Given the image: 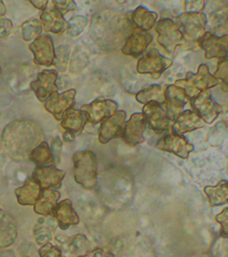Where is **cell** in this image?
<instances>
[{"mask_svg": "<svg viewBox=\"0 0 228 257\" xmlns=\"http://www.w3.org/2000/svg\"><path fill=\"white\" fill-rule=\"evenodd\" d=\"M171 65V59L161 56L156 48H152L138 60L136 71L140 74H150L154 80H157Z\"/></svg>", "mask_w": 228, "mask_h": 257, "instance_id": "ba28073f", "label": "cell"}, {"mask_svg": "<svg viewBox=\"0 0 228 257\" xmlns=\"http://www.w3.org/2000/svg\"><path fill=\"white\" fill-rule=\"evenodd\" d=\"M224 122H225V123H226V125H227V126H228V104H227V109H226V111H225V112H224Z\"/></svg>", "mask_w": 228, "mask_h": 257, "instance_id": "c3c4849f", "label": "cell"}, {"mask_svg": "<svg viewBox=\"0 0 228 257\" xmlns=\"http://www.w3.org/2000/svg\"><path fill=\"white\" fill-rule=\"evenodd\" d=\"M42 189L32 178L26 179L24 185L16 189V196L21 205H34L40 198Z\"/></svg>", "mask_w": 228, "mask_h": 257, "instance_id": "484cf974", "label": "cell"}, {"mask_svg": "<svg viewBox=\"0 0 228 257\" xmlns=\"http://www.w3.org/2000/svg\"><path fill=\"white\" fill-rule=\"evenodd\" d=\"M190 105L192 111L207 124L212 123L223 112L222 105L213 98L208 90L200 93L191 98Z\"/></svg>", "mask_w": 228, "mask_h": 257, "instance_id": "52a82bcc", "label": "cell"}, {"mask_svg": "<svg viewBox=\"0 0 228 257\" xmlns=\"http://www.w3.org/2000/svg\"><path fill=\"white\" fill-rule=\"evenodd\" d=\"M66 172L56 168V165L36 167L32 173V179L40 184L41 189H60Z\"/></svg>", "mask_w": 228, "mask_h": 257, "instance_id": "ffe728a7", "label": "cell"}, {"mask_svg": "<svg viewBox=\"0 0 228 257\" xmlns=\"http://www.w3.org/2000/svg\"><path fill=\"white\" fill-rule=\"evenodd\" d=\"M53 216L56 218L59 228L63 230H66L71 226L80 223V217L72 207V201L70 199H64L58 203L53 213Z\"/></svg>", "mask_w": 228, "mask_h": 257, "instance_id": "603a6c76", "label": "cell"}, {"mask_svg": "<svg viewBox=\"0 0 228 257\" xmlns=\"http://www.w3.org/2000/svg\"><path fill=\"white\" fill-rule=\"evenodd\" d=\"M143 115L146 126L157 133L166 132L172 120L168 118L164 109L157 103H149L143 107Z\"/></svg>", "mask_w": 228, "mask_h": 257, "instance_id": "e0dca14e", "label": "cell"}, {"mask_svg": "<svg viewBox=\"0 0 228 257\" xmlns=\"http://www.w3.org/2000/svg\"><path fill=\"white\" fill-rule=\"evenodd\" d=\"M29 48L33 53L34 64L43 66H52L56 60V49L52 38L47 34L41 35L30 44Z\"/></svg>", "mask_w": 228, "mask_h": 257, "instance_id": "4fadbf2b", "label": "cell"}, {"mask_svg": "<svg viewBox=\"0 0 228 257\" xmlns=\"http://www.w3.org/2000/svg\"><path fill=\"white\" fill-rule=\"evenodd\" d=\"M155 31L158 34V43L168 54H173L184 42V37L180 28L172 19L164 18L157 22Z\"/></svg>", "mask_w": 228, "mask_h": 257, "instance_id": "5b68a950", "label": "cell"}, {"mask_svg": "<svg viewBox=\"0 0 228 257\" xmlns=\"http://www.w3.org/2000/svg\"><path fill=\"white\" fill-rule=\"evenodd\" d=\"M66 244L69 252L73 257H83L91 250L90 242L83 234H77L69 237Z\"/></svg>", "mask_w": 228, "mask_h": 257, "instance_id": "1f68e13d", "label": "cell"}, {"mask_svg": "<svg viewBox=\"0 0 228 257\" xmlns=\"http://www.w3.org/2000/svg\"><path fill=\"white\" fill-rule=\"evenodd\" d=\"M74 140H75V135H74L73 133H70V132H66V133H64V142H66V143H71V142H72Z\"/></svg>", "mask_w": 228, "mask_h": 257, "instance_id": "bcb514c9", "label": "cell"}, {"mask_svg": "<svg viewBox=\"0 0 228 257\" xmlns=\"http://www.w3.org/2000/svg\"><path fill=\"white\" fill-rule=\"evenodd\" d=\"M213 76L218 80L222 85V89L224 91H228V59L219 61L216 72Z\"/></svg>", "mask_w": 228, "mask_h": 257, "instance_id": "8d00e7d4", "label": "cell"}, {"mask_svg": "<svg viewBox=\"0 0 228 257\" xmlns=\"http://www.w3.org/2000/svg\"><path fill=\"white\" fill-rule=\"evenodd\" d=\"M88 19L82 16H73L67 23V33L70 37H78L88 26Z\"/></svg>", "mask_w": 228, "mask_h": 257, "instance_id": "e575fe53", "label": "cell"}, {"mask_svg": "<svg viewBox=\"0 0 228 257\" xmlns=\"http://www.w3.org/2000/svg\"><path fill=\"white\" fill-rule=\"evenodd\" d=\"M50 149L53 154V157L55 158V162L56 164L60 163L61 159V153H62V149H63V142L61 141L60 138L58 136H56L50 143Z\"/></svg>", "mask_w": 228, "mask_h": 257, "instance_id": "60d3db41", "label": "cell"}, {"mask_svg": "<svg viewBox=\"0 0 228 257\" xmlns=\"http://www.w3.org/2000/svg\"><path fill=\"white\" fill-rule=\"evenodd\" d=\"M127 121V112L123 110L116 111L112 116L103 120L98 130V140L101 144H107L109 141L122 136Z\"/></svg>", "mask_w": 228, "mask_h": 257, "instance_id": "8fae6325", "label": "cell"}, {"mask_svg": "<svg viewBox=\"0 0 228 257\" xmlns=\"http://www.w3.org/2000/svg\"><path fill=\"white\" fill-rule=\"evenodd\" d=\"M204 1H185L184 13L185 14H198L204 9Z\"/></svg>", "mask_w": 228, "mask_h": 257, "instance_id": "b9f144b4", "label": "cell"}, {"mask_svg": "<svg viewBox=\"0 0 228 257\" xmlns=\"http://www.w3.org/2000/svg\"><path fill=\"white\" fill-rule=\"evenodd\" d=\"M69 57H70V47L67 45L59 46L56 50V65L57 72H64L66 71L67 64H68Z\"/></svg>", "mask_w": 228, "mask_h": 257, "instance_id": "d590c367", "label": "cell"}, {"mask_svg": "<svg viewBox=\"0 0 228 257\" xmlns=\"http://www.w3.org/2000/svg\"><path fill=\"white\" fill-rule=\"evenodd\" d=\"M60 197V192L56 189H42L40 198L34 205V212L43 216L53 215Z\"/></svg>", "mask_w": 228, "mask_h": 257, "instance_id": "d4e9b609", "label": "cell"}, {"mask_svg": "<svg viewBox=\"0 0 228 257\" xmlns=\"http://www.w3.org/2000/svg\"><path fill=\"white\" fill-rule=\"evenodd\" d=\"M40 257H63L59 247L53 245L50 242L45 243L39 250Z\"/></svg>", "mask_w": 228, "mask_h": 257, "instance_id": "f35d334b", "label": "cell"}, {"mask_svg": "<svg viewBox=\"0 0 228 257\" xmlns=\"http://www.w3.org/2000/svg\"><path fill=\"white\" fill-rule=\"evenodd\" d=\"M17 236L18 229L16 219L12 214L0 209V250L11 246Z\"/></svg>", "mask_w": 228, "mask_h": 257, "instance_id": "44dd1931", "label": "cell"}, {"mask_svg": "<svg viewBox=\"0 0 228 257\" xmlns=\"http://www.w3.org/2000/svg\"><path fill=\"white\" fill-rule=\"evenodd\" d=\"M52 4L54 8L57 9L63 16L70 11L76 10L77 8L76 3L72 0H54Z\"/></svg>", "mask_w": 228, "mask_h": 257, "instance_id": "74e56055", "label": "cell"}, {"mask_svg": "<svg viewBox=\"0 0 228 257\" xmlns=\"http://www.w3.org/2000/svg\"><path fill=\"white\" fill-rule=\"evenodd\" d=\"M6 14H7V8L5 6L4 2L0 1V19L2 16H6Z\"/></svg>", "mask_w": 228, "mask_h": 257, "instance_id": "7dc6e473", "label": "cell"}, {"mask_svg": "<svg viewBox=\"0 0 228 257\" xmlns=\"http://www.w3.org/2000/svg\"><path fill=\"white\" fill-rule=\"evenodd\" d=\"M155 148L161 151L171 153L179 158L186 159L193 151L194 146L189 143L182 135L171 133L165 135L157 141Z\"/></svg>", "mask_w": 228, "mask_h": 257, "instance_id": "5bb4252c", "label": "cell"}, {"mask_svg": "<svg viewBox=\"0 0 228 257\" xmlns=\"http://www.w3.org/2000/svg\"><path fill=\"white\" fill-rule=\"evenodd\" d=\"M0 73H1V66H0Z\"/></svg>", "mask_w": 228, "mask_h": 257, "instance_id": "681fc988", "label": "cell"}, {"mask_svg": "<svg viewBox=\"0 0 228 257\" xmlns=\"http://www.w3.org/2000/svg\"><path fill=\"white\" fill-rule=\"evenodd\" d=\"M29 2H30L31 4L33 5L35 8H38V9H40V10H43V11L48 8V3H49L47 0H36V1L30 0Z\"/></svg>", "mask_w": 228, "mask_h": 257, "instance_id": "f6af8a7d", "label": "cell"}, {"mask_svg": "<svg viewBox=\"0 0 228 257\" xmlns=\"http://www.w3.org/2000/svg\"><path fill=\"white\" fill-rule=\"evenodd\" d=\"M216 222L220 224L219 235L224 238H228V207L225 208L215 216Z\"/></svg>", "mask_w": 228, "mask_h": 257, "instance_id": "ab89813d", "label": "cell"}, {"mask_svg": "<svg viewBox=\"0 0 228 257\" xmlns=\"http://www.w3.org/2000/svg\"><path fill=\"white\" fill-rule=\"evenodd\" d=\"M190 101L188 96L182 88L176 85H168L165 88V112L170 120L184 112V105Z\"/></svg>", "mask_w": 228, "mask_h": 257, "instance_id": "9a60e30c", "label": "cell"}, {"mask_svg": "<svg viewBox=\"0 0 228 257\" xmlns=\"http://www.w3.org/2000/svg\"><path fill=\"white\" fill-rule=\"evenodd\" d=\"M152 40L153 37L148 32L140 29H134L121 48V52L125 56L139 57L145 52Z\"/></svg>", "mask_w": 228, "mask_h": 257, "instance_id": "d6986e66", "label": "cell"}, {"mask_svg": "<svg viewBox=\"0 0 228 257\" xmlns=\"http://www.w3.org/2000/svg\"><path fill=\"white\" fill-rule=\"evenodd\" d=\"M21 29H22V39L27 42L37 40L39 37L42 35L41 33L43 31L41 22L38 20L37 18H32L24 22V24H22Z\"/></svg>", "mask_w": 228, "mask_h": 257, "instance_id": "836d02e7", "label": "cell"}, {"mask_svg": "<svg viewBox=\"0 0 228 257\" xmlns=\"http://www.w3.org/2000/svg\"><path fill=\"white\" fill-rule=\"evenodd\" d=\"M204 193L211 206H219L228 203V181H221L216 186H207Z\"/></svg>", "mask_w": 228, "mask_h": 257, "instance_id": "f546056e", "label": "cell"}, {"mask_svg": "<svg viewBox=\"0 0 228 257\" xmlns=\"http://www.w3.org/2000/svg\"><path fill=\"white\" fill-rule=\"evenodd\" d=\"M83 257H115L113 253H111L110 251L104 250V249L97 247V248L92 249L88 252L86 255Z\"/></svg>", "mask_w": 228, "mask_h": 257, "instance_id": "ee69618b", "label": "cell"}, {"mask_svg": "<svg viewBox=\"0 0 228 257\" xmlns=\"http://www.w3.org/2000/svg\"><path fill=\"white\" fill-rule=\"evenodd\" d=\"M146 127L143 113L134 112L126 121L121 138L129 147H136L137 145L142 144L145 141L144 134Z\"/></svg>", "mask_w": 228, "mask_h": 257, "instance_id": "ac0fdd59", "label": "cell"}, {"mask_svg": "<svg viewBox=\"0 0 228 257\" xmlns=\"http://www.w3.org/2000/svg\"><path fill=\"white\" fill-rule=\"evenodd\" d=\"M227 134V125L224 120H219L209 130L207 135V142L210 147H219L224 143Z\"/></svg>", "mask_w": 228, "mask_h": 257, "instance_id": "d6a6232c", "label": "cell"}, {"mask_svg": "<svg viewBox=\"0 0 228 257\" xmlns=\"http://www.w3.org/2000/svg\"><path fill=\"white\" fill-rule=\"evenodd\" d=\"M46 141L44 132L34 120L16 119L5 127L1 145L12 160L23 162L29 159L33 149Z\"/></svg>", "mask_w": 228, "mask_h": 257, "instance_id": "6da1fadb", "label": "cell"}, {"mask_svg": "<svg viewBox=\"0 0 228 257\" xmlns=\"http://www.w3.org/2000/svg\"><path fill=\"white\" fill-rule=\"evenodd\" d=\"M134 27L128 17L113 11L101 12L95 16L91 24V37L102 49L114 51L123 47Z\"/></svg>", "mask_w": 228, "mask_h": 257, "instance_id": "7a4b0ae2", "label": "cell"}, {"mask_svg": "<svg viewBox=\"0 0 228 257\" xmlns=\"http://www.w3.org/2000/svg\"><path fill=\"white\" fill-rule=\"evenodd\" d=\"M58 72L56 70H44L38 73L36 80L31 82V88L40 102H46L54 93L58 92L56 80Z\"/></svg>", "mask_w": 228, "mask_h": 257, "instance_id": "7c38bea8", "label": "cell"}, {"mask_svg": "<svg viewBox=\"0 0 228 257\" xmlns=\"http://www.w3.org/2000/svg\"><path fill=\"white\" fill-rule=\"evenodd\" d=\"M75 96L76 90L73 88L63 93H54L45 102V108L56 120H61L64 112L73 107L75 104Z\"/></svg>", "mask_w": 228, "mask_h": 257, "instance_id": "2e32d148", "label": "cell"}, {"mask_svg": "<svg viewBox=\"0 0 228 257\" xmlns=\"http://www.w3.org/2000/svg\"><path fill=\"white\" fill-rule=\"evenodd\" d=\"M73 178L78 184L86 189H91L97 183V159L91 150L74 153Z\"/></svg>", "mask_w": 228, "mask_h": 257, "instance_id": "3957f363", "label": "cell"}, {"mask_svg": "<svg viewBox=\"0 0 228 257\" xmlns=\"http://www.w3.org/2000/svg\"><path fill=\"white\" fill-rule=\"evenodd\" d=\"M40 22L43 31L62 34L67 28V23L64 16L55 8L46 9L40 15Z\"/></svg>", "mask_w": 228, "mask_h": 257, "instance_id": "cb8c5ba5", "label": "cell"}, {"mask_svg": "<svg viewBox=\"0 0 228 257\" xmlns=\"http://www.w3.org/2000/svg\"><path fill=\"white\" fill-rule=\"evenodd\" d=\"M13 31V23L9 19H0V39L9 36Z\"/></svg>", "mask_w": 228, "mask_h": 257, "instance_id": "7bdbcfd3", "label": "cell"}, {"mask_svg": "<svg viewBox=\"0 0 228 257\" xmlns=\"http://www.w3.org/2000/svg\"><path fill=\"white\" fill-rule=\"evenodd\" d=\"M173 121L171 131L173 134L176 135H183L184 133L202 128L206 124L192 110H185L181 112Z\"/></svg>", "mask_w": 228, "mask_h": 257, "instance_id": "7402d4cb", "label": "cell"}, {"mask_svg": "<svg viewBox=\"0 0 228 257\" xmlns=\"http://www.w3.org/2000/svg\"><path fill=\"white\" fill-rule=\"evenodd\" d=\"M157 19L158 15L156 13L152 12L144 7H138L131 13L129 21L136 29L148 32L156 24Z\"/></svg>", "mask_w": 228, "mask_h": 257, "instance_id": "4316f807", "label": "cell"}, {"mask_svg": "<svg viewBox=\"0 0 228 257\" xmlns=\"http://www.w3.org/2000/svg\"><path fill=\"white\" fill-rule=\"evenodd\" d=\"M217 84H219V81L213 74H210L208 65L201 64L198 67L196 73L188 72L184 79L176 80L174 85L182 88L191 99Z\"/></svg>", "mask_w": 228, "mask_h": 257, "instance_id": "277c9868", "label": "cell"}, {"mask_svg": "<svg viewBox=\"0 0 228 257\" xmlns=\"http://www.w3.org/2000/svg\"><path fill=\"white\" fill-rule=\"evenodd\" d=\"M24 257H30V256H27V255H25V256H24Z\"/></svg>", "mask_w": 228, "mask_h": 257, "instance_id": "f907efd6", "label": "cell"}, {"mask_svg": "<svg viewBox=\"0 0 228 257\" xmlns=\"http://www.w3.org/2000/svg\"><path fill=\"white\" fill-rule=\"evenodd\" d=\"M198 43L204 51L206 59L216 58L219 61L228 59V34L216 36L211 32H206Z\"/></svg>", "mask_w": 228, "mask_h": 257, "instance_id": "30bf717a", "label": "cell"}, {"mask_svg": "<svg viewBox=\"0 0 228 257\" xmlns=\"http://www.w3.org/2000/svg\"><path fill=\"white\" fill-rule=\"evenodd\" d=\"M174 21L179 26L184 39L192 42H199V40L204 36L205 33L207 32L206 26L208 20L203 13H184L176 17Z\"/></svg>", "mask_w": 228, "mask_h": 257, "instance_id": "8992f818", "label": "cell"}, {"mask_svg": "<svg viewBox=\"0 0 228 257\" xmlns=\"http://www.w3.org/2000/svg\"><path fill=\"white\" fill-rule=\"evenodd\" d=\"M119 104L111 99H96L90 104H84L80 111L85 119L91 124L100 123L116 112Z\"/></svg>", "mask_w": 228, "mask_h": 257, "instance_id": "9c48e42d", "label": "cell"}, {"mask_svg": "<svg viewBox=\"0 0 228 257\" xmlns=\"http://www.w3.org/2000/svg\"><path fill=\"white\" fill-rule=\"evenodd\" d=\"M29 159L35 164L36 167L56 165L55 158L53 157L51 149L47 141L40 143L33 149L29 156Z\"/></svg>", "mask_w": 228, "mask_h": 257, "instance_id": "4dcf8cb0", "label": "cell"}, {"mask_svg": "<svg viewBox=\"0 0 228 257\" xmlns=\"http://www.w3.org/2000/svg\"><path fill=\"white\" fill-rule=\"evenodd\" d=\"M165 88H166L162 85H151L136 94V101L143 104H149V103L164 104Z\"/></svg>", "mask_w": 228, "mask_h": 257, "instance_id": "f1b7e54d", "label": "cell"}, {"mask_svg": "<svg viewBox=\"0 0 228 257\" xmlns=\"http://www.w3.org/2000/svg\"><path fill=\"white\" fill-rule=\"evenodd\" d=\"M61 120V126L66 132H70L73 134L81 133L87 122L84 115L80 110H77L73 107L64 112Z\"/></svg>", "mask_w": 228, "mask_h": 257, "instance_id": "83f0119b", "label": "cell"}]
</instances>
